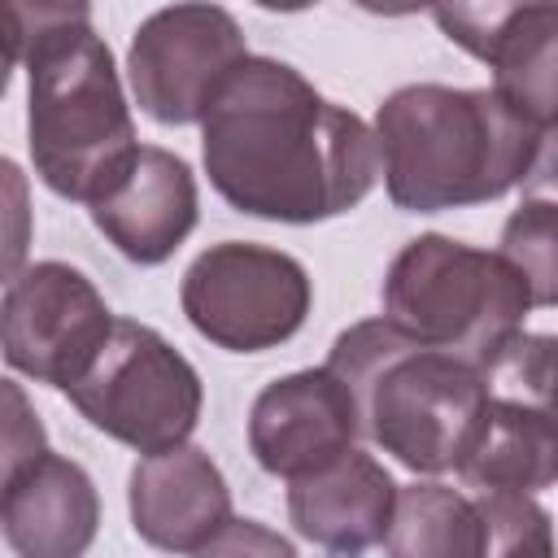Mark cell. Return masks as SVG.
I'll return each mask as SVG.
<instances>
[{"mask_svg":"<svg viewBox=\"0 0 558 558\" xmlns=\"http://www.w3.org/2000/svg\"><path fill=\"white\" fill-rule=\"evenodd\" d=\"M201 157L227 205L270 222L349 214L379 179L371 126L275 57H244L218 87Z\"/></svg>","mask_w":558,"mask_h":558,"instance_id":"cell-1","label":"cell"},{"mask_svg":"<svg viewBox=\"0 0 558 558\" xmlns=\"http://www.w3.org/2000/svg\"><path fill=\"white\" fill-rule=\"evenodd\" d=\"M375 157L397 209L436 214L484 205L519 187L549 131L514 113L493 87L410 83L375 113Z\"/></svg>","mask_w":558,"mask_h":558,"instance_id":"cell-2","label":"cell"},{"mask_svg":"<svg viewBox=\"0 0 558 558\" xmlns=\"http://www.w3.org/2000/svg\"><path fill=\"white\" fill-rule=\"evenodd\" d=\"M31 74L26 144L35 174L65 201H96L131 161L135 122L87 4H22Z\"/></svg>","mask_w":558,"mask_h":558,"instance_id":"cell-3","label":"cell"},{"mask_svg":"<svg viewBox=\"0 0 558 558\" xmlns=\"http://www.w3.org/2000/svg\"><path fill=\"white\" fill-rule=\"evenodd\" d=\"M327 371L353 401L357 436L418 475L458 471L488 405L484 371L410 340L388 318L340 331Z\"/></svg>","mask_w":558,"mask_h":558,"instance_id":"cell-4","label":"cell"},{"mask_svg":"<svg viewBox=\"0 0 558 558\" xmlns=\"http://www.w3.org/2000/svg\"><path fill=\"white\" fill-rule=\"evenodd\" d=\"M527 310H536L532 292L501 253L449 235L410 240L384 275V318L475 371H488L506 340L523 331Z\"/></svg>","mask_w":558,"mask_h":558,"instance_id":"cell-5","label":"cell"},{"mask_svg":"<svg viewBox=\"0 0 558 558\" xmlns=\"http://www.w3.org/2000/svg\"><path fill=\"white\" fill-rule=\"evenodd\" d=\"M65 397L92 427L144 458L187 445L205 401L196 366L135 318H113L105 344Z\"/></svg>","mask_w":558,"mask_h":558,"instance_id":"cell-6","label":"cell"},{"mask_svg":"<svg viewBox=\"0 0 558 558\" xmlns=\"http://www.w3.org/2000/svg\"><path fill=\"white\" fill-rule=\"evenodd\" d=\"M310 275L296 257L222 240L205 248L183 275V314L218 349L262 353L292 340L310 314Z\"/></svg>","mask_w":558,"mask_h":558,"instance_id":"cell-7","label":"cell"},{"mask_svg":"<svg viewBox=\"0 0 558 558\" xmlns=\"http://www.w3.org/2000/svg\"><path fill=\"white\" fill-rule=\"evenodd\" d=\"M248 57L240 22L218 4H170L140 22L126 74L135 105L166 122L187 126L201 122L214 105L218 87Z\"/></svg>","mask_w":558,"mask_h":558,"instance_id":"cell-8","label":"cell"},{"mask_svg":"<svg viewBox=\"0 0 558 558\" xmlns=\"http://www.w3.org/2000/svg\"><path fill=\"white\" fill-rule=\"evenodd\" d=\"M113 314L96 283L70 262L26 266L0 301V353L13 371L70 388L105 344Z\"/></svg>","mask_w":558,"mask_h":558,"instance_id":"cell-9","label":"cell"},{"mask_svg":"<svg viewBox=\"0 0 558 558\" xmlns=\"http://www.w3.org/2000/svg\"><path fill=\"white\" fill-rule=\"evenodd\" d=\"M436 26L493 65V92L554 131V65H558V9L554 4H440Z\"/></svg>","mask_w":558,"mask_h":558,"instance_id":"cell-10","label":"cell"},{"mask_svg":"<svg viewBox=\"0 0 558 558\" xmlns=\"http://www.w3.org/2000/svg\"><path fill=\"white\" fill-rule=\"evenodd\" d=\"M357 440V414L344 384L327 371H292L266 384L248 414V449L262 471L301 480L349 453Z\"/></svg>","mask_w":558,"mask_h":558,"instance_id":"cell-11","label":"cell"},{"mask_svg":"<svg viewBox=\"0 0 558 558\" xmlns=\"http://www.w3.org/2000/svg\"><path fill=\"white\" fill-rule=\"evenodd\" d=\"M92 222L122 257L140 266L166 262L196 227V179L187 161L170 148L140 144L92 201Z\"/></svg>","mask_w":558,"mask_h":558,"instance_id":"cell-12","label":"cell"},{"mask_svg":"<svg viewBox=\"0 0 558 558\" xmlns=\"http://www.w3.org/2000/svg\"><path fill=\"white\" fill-rule=\"evenodd\" d=\"M126 501L131 527L166 554H196L231 519V488L218 462L196 445L140 458Z\"/></svg>","mask_w":558,"mask_h":558,"instance_id":"cell-13","label":"cell"},{"mask_svg":"<svg viewBox=\"0 0 558 558\" xmlns=\"http://www.w3.org/2000/svg\"><path fill=\"white\" fill-rule=\"evenodd\" d=\"M288 484V519L310 545L336 558H362L388 536L397 484L371 453L349 449L323 471Z\"/></svg>","mask_w":558,"mask_h":558,"instance_id":"cell-14","label":"cell"},{"mask_svg":"<svg viewBox=\"0 0 558 558\" xmlns=\"http://www.w3.org/2000/svg\"><path fill=\"white\" fill-rule=\"evenodd\" d=\"M96 523V484L61 453H39L0 493V532L17 558H83Z\"/></svg>","mask_w":558,"mask_h":558,"instance_id":"cell-15","label":"cell"},{"mask_svg":"<svg viewBox=\"0 0 558 558\" xmlns=\"http://www.w3.org/2000/svg\"><path fill=\"white\" fill-rule=\"evenodd\" d=\"M471 493H541L554 484V423L549 405H527L493 397L484 405L480 432L458 462Z\"/></svg>","mask_w":558,"mask_h":558,"instance_id":"cell-16","label":"cell"},{"mask_svg":"<svg viewBox=\"0 0 558 558\" xmlns=\"http://www.w3.org/2000/svg\"><path fill=\"white\" fill-rule=\"evenodd\" d=\"M384 545L388 558H484L488 527L466 493L427 480L397 493Z\"/></svg>","mask_w":558,"mask_h":558,"instance_id":"cell-17","label":"cell"},{"mask_svg":"<svg viewBox=\"0 0 558 558\" xmlns=\"http://www.w3.org/2000/svg\"><path fill=\"white\" fill-rule=\"evenodd\" d=\"M488 527L484 558H554L549 510L527 493H475L471 497Z\"/></svg>","mask_w":558,"mask_h":558,"instance_id":"cell-18","label":"cell"},{"mask_svg":"<svg viewBox=\"0 0 558 558\" xmlns=\"http://www.w3.org/2000/svg\"><path fill=\"white\" fill-rule=\"evenodd\" d=\"M527 283L532 305L549 310L554 305V205L549 201H527L523 209L510 214L501 227V248H497Z\"/></svg>","mask_w":558,"mask_h":558,"instance_id":"cell-19","label":"cell"},{"mask_svg":"<svg viewBox=\"0 0 558 558\" xmlns=\"http://www.w3.org/2000/svg\"><path fill=\"white\" fill-rule=\"evenodd\" d=\"M39 453H48V432H44L31 397L22 392V384L0 379V493Z\"/></svg>","mask_w":558,"mask_h":558,"instance_id":"cell-20","label":"cell"},{"mask_svg":"<svg viewBox=\"0 0 558 558\" xmlns=\"http://www.w3.org/2000/svg\"><path fill=\"white\" fill-rule=\"evenodd\" d=\"M31 179L22 174L17 161L0 157V283L9 288L22 270H26V253H31Z\"/></svg>","mask_w":558,"mask_h":558,"instance_id":"cell-21","label":"cell"},{"mask_svg":"<svg viewBox=\"0 0 558 558\" xmlns=\"http://www.w3.org/2000/svg\"><path fill=\"white\" fill-rule=\"evenodd\" d=\"M192 558H296V549L257 519H227Z\"/></svg>","mask_w":558,"mask_h":558,"instance_id":"cell-22","label":"cell"},{"mask_svg":"<svg viewBox=\"0 0 558 558\" xmlns=\"http://www.w3.org/2000/svg\"><path fill=\"white\" fill-rule=\"evenodd\" d=\"M22 44H26V17H22V4H0V96L9 92L13 65L22 61Z\"/></svg>","mask_w":558,"mask_h":558,"instance_id":"cell-23","label":"cell"}]
</instances>
